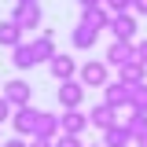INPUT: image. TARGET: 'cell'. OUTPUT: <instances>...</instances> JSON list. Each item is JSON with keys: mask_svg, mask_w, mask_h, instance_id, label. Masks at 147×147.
<instances>
[{"mask_svg": "<svg viewBox=\"0 0 147 147\" xmlns=\"http://www.w3.org/2000/svg\"><path fill=\"white\" fill-rule=\"evenodd\" d=\"M77 81H81L85 88H103V85L110 81V66L103 63V59H88V63H81Z\"/></svg>", "mask_w": 147, "mask_h": 147, "instance_id": "1", "label": "cell"}, {"mask_svg": "<svg viewBox=\"0 0 147 147\" xmlns=\"http://www.w3.org/2000/svg\"><path fill=\"white\" fill-rule=\"evenodd\" d=\"M103 103H110L114 110H121V107H132V85H125V81H107L103 85Z\"/></svg>", "mask_w": 147, "mask_h": 147, "instance_id": "2", "label": "cell"}, {"mask_svg": "<svg viewBox=\"0 0 147 147\" xmlns=\"http://www.w3.org/2000/svg\"><path fill=\"white\" fill-rule=\"evenodd\" d=\"M85 103V85L77 81V77H70V81H59V107L63 110H74Z\"/></svg>", "mask_w": 147, "mask_h": 147, "instance_id": "3", "label": "cell"}, {"mask_svg": "<svg viewBox=\"0 0 147 147\" xmlns=\"http://www.w3.org/2000/svg\"><path fill=\"white\" fill-rule=\"evenodd\" d=\"M11 22H15L22 33H26V30H40V4H15Z\"/></svg>", "mask_w": 147, "mask_h": 147, "instance_id": "4", "label": "cell"}, {"mask_svg": "<svg viewBox=\"0 0 147 147\" xmlns=\"http://www.w3.org/2000/svg\"><path fill=\"white\" fill-rule=\"evenodd\" d=\"M59 129H63L66 136H81V132L88 129V110H81V107L63 110V114H59Z\"/></svg>", "mask_w": 147, "mask_h": 147, "instance_id": "5", "label": "cell"}, {"mask_svg": "<svg viewBox=\"0 0 147 147\" xmlns=\"http://www.w3.org/2000/svg\"><path fill=\"white\" fill-rule=\"evenodd\" d=\"M110 37L114 40H132L136 37V15L132 11H121V15H110Z\"/></svg>", "mask_w": 147, "mask_h": 147, "instance_id": "6", "label": "cell"}, {"mask_svg": "<svg viewBox=\"0 0 147 147\" xmlns=\"http://www.w3.org/2000/svg\"><path fill=\"white\" fill-rule=\"evenodd\" d=\"M37 118H40V110H37V107H15V114H11V129H15V136H33Z\"/></svg>", "mask_w": 147, "mask_h": 147, "instance_id": "7", "label": "cell"}, {"mask_svg": "<svg viewBox=\"0 0 147 147\" xmlns=\"http://www.w3.org/2000/svg\"><path fill=\"white\" fill-rule=\"evenodd\" d=\"M132 59H136V44H132V40H114L107 48V55H103V63L114 66V70H118L121 63H132Z\"/></svg>", "mask_w": 147, "mask_h": 147, "instance_id": "8", "label": "cell"}, {"mask_svg": "<svg viewBox=\"0 0 147 147\" xmlns=\"http://www.w3.org/2000/svg\"><path fill=\"white\" fill-rule=\"evenodd\" d=\"M88 125L99 129V132H107L110 125H118V110L110 103H96V107H88Z\"/></svg>", "mask_w": 147, "mask_h": 147, "instance_id": "9", "label": "cell"}, {"mask_svg": "<svg viewBox=\"0 0 147 147\" xmlns=\"http://www.w3.org/2000/svg\"><path fill=\"white\" fill-rule=\"evenodd\" d=\"M63 129H59V114H52V110H40V118H37L33 125V136L30 140H55Z\"/></svg>", "mask_w": 147, "mask_h": 147, "instance_id": "10", "label": "cell"}, {"mask_svg": "<svg viewBox=\"0 0 147 147\" xmlns=\"http://www.w3.org/2000/svg\"><path fill=\"white\" fill-rule=\"evenodd\" d=\"M11 107H30V85L22 81V77H15V81H7L4 85V92H0Z\"/></svg>", "mask_w": 147, "mask_h": 147, "instance_id": "11", "label": "cell"}, {"mask_svg": "<svg viewBox=\"0 0 147 147\" xmlns=\"http://www.w3.org/2000/svg\"><path fill=\"white\" fill-rule=\"evenodd\" d=\"M96 40H99V30H96V26H85V22H77V30L70 33V44L77 52H88Z\"/></svg>", "mask_w": 147, "mask_h": 147, "instance_id": "12", "label": "cell"}, {"mask_svg": "<svg viewBox=\"0 0 147 147\" xmlns=\"http://www.w3.org/2000/svg\"><path fill=\"white\" fill-rule=\"evenodd\" d=\"M48 70H52L55 81H70V77H77V70H81V66L74 63L70 55H55L52 63H48Z\"/></svg>", "mask_w": 147, "mask_h": 147, "instance_id": "13", "label": "cell"}, {"mask_svg": "<svg viewBox=\"0 0 147 147\" xmlns=\"http://www.w3.org/2000/svg\"><path fill=\"white\" fill-rule=\"evenodd\" d=\"M118 81H125V85H144L147 81V66L140 63V59L121 63V66H118Z\"/></svg>", "mask_w": 147, "mask_h": 147, "instance_id": "14", "label": "cell"}, {"mask_svg": "<svg viewBox=\"0 0 147 147\" xmlns=\"http://www.w3.org/2000/svg\"><path fill=\"white\" fill-rule=\"evenodd\" d=\"M81 22H85V26H96V30H107V26H110V11H107V4L81 7Z\"/></svg>", "mask_w": 147, "mask_h": 147, "instance_id": "15", "label": "cell"}, {"mask_svg": "<svg viewBox=\"0 0 147 147\" xmlns=\"http://www.w3.org/2000/svg\"><path fill=\"white\" fill-rule=\"evenodd\" d=\"M129 144H136V140H132V132L125 129V121H118V125H110L103 132V147H129Z\"/></svg>", "mask_w": 147, "mask_h": 147, "instance_id": "16", "label": "cell"}, {"mask_svg": "<svg viewBox=\"0 0 147 147\" xmlns=\"http://www.w3.org/2000/svg\"><path fill=\"white\" fill-rule=\"evenodd\" d=\"M11 66L15 70H33L37 66V55H33V44H18V48H11Z\"/></svg>", "mask_w": 147, "mask_h": 147, "instance_id": "17", "label": "cell"}, {"mask_svg": "<svg viewBox=\"0 0 147 147\" xmlns=\"http://www.w3.org/2000/svg\"><path fill=\"white\" fill-rule=\"evenodd\" d=\"M30 44H33V55H37V63H52L55 55H59V52H55V44H52V37H48V33L33 37Z\"/></svg>", "mask_w": 147, "mask_h": 147, "instance_id": "18", "label": "cell"}, {"mask_svg": "<svg viewBox=\"0 0 147 147\" xmlns=\"http://www.w3.org/2000/svg\"><path fill=\"white\" fill-rule=\"evenodd\" d=\"M18 44H22V30L11 18H4L0 22V48H18Z\"/></svg>", "mask_w": 147, "mask_h": 147, "instance_id": "19", "label": "cell"}, {"mask_svg": "<svg viewBox=\"0 0 147 147\" xmlns=\"http://www.w3.org/2000/svg\"><path fill=\"white\" fill-rule=\"evenodd\" d=\"M125 129L132 132V140H136L140 132H147V110H132V114L125 118Z\"/></svg>", "mask_w": 147, "mask_h": 147, "instance_id": "20", "label": "cell"}, {"mask_svg": "<svg viewBox=\"0 0 147 147\" xmlns=\"http://www.w3.org/2000/svg\"><path fill=\"white\" fill-rule=\"evenodd\" d=\"M132 110H147V81L132 85Z\"/></svg>", "mask_w": 147, "mask_h": 147, "instance_id": "21", "label": "cell"}, {"mask_svg": "<svg viewBox=\"0 0 147 147\" xmlns=\"http://www.w3.org/2000/svg\"><path fill=\"white\" fill-rule=\"evenodd\" d=\"M110 15H121V11H132V0H103Z\"/></svg>", "mask_w": 147, "mask_h": 147, "instance_id": "22", "label": "cell"}, {"mask_svg": "<svg viewBox=\"0 0 147 147\" xmlns=\"http://www.w3.org/2000/svg\"><path fill=\"white\" fill-rule=\"evenodd\" d=\"M55 147H85V144H81V136H66V132H59V136H55Z\"/></svg>", "mask_w": 147, "mask_h": 147, "instance_id": "23", "label": "cell"}, {"mask_svg": "<svg viewBox=\"0 0 147 147\" xmlns=\"http://www.w3.org/2000/svg\"><path fill=\"white\" fill-rule=\"evenodd\" d=\"M11 114H15V107H11V103L0 96V121H11Z\"/></svg>", "mask_w": 147, "mask_h": 147, "instance_id": "24", "label": "cell"}, {"mask_svg": "<svg viewBox=\"0 0 147 147\" xmlns=\"http://www.w3.org/2000/svg\"><path fill=\"white\" fill-rule=\"evenodd\" d=\"M132 15H136V18H147V0H132Z\"/></svg>", "mask_w": 147, "mask_h": 147, "instance_id": "25", "label": "cell"}, {"mask_svg": "<svg viewBox=\"0 0 147 147\" xmlns=\"http://www.w3.org/2000/svg\"><path fill=\"white\" fill-rule=\"evenodd\" d=\"M0 147H30V144H26V136H11V140H4Z\"/></svg>", "mask_w": 147, "mask_h": 147, "instance_id": "26", "label": "cell"}, {"mask_svg": "<svg viewBox=\"0 0 147 147\" xmlns=\"http://www.w3.org/2000/svg\"><path fill=\"white\" fill-rule=\"evenodd\" d=\"M136 59L147 66V40H140V44H136Z\"/></svg>", "mask_w": 147, "mask_h": 147, "instance_id": "27", "label": "cell"}, {"mask_svg": "<svg viewBox=\"0 0 147 147\" xmlns=\"http://www.w3.org/2000/svg\"><path fill=\"white\" fill-rule=\"evenodd\" d=\"M30 147H55V140H30Z\"/></svg>", "mask_w": 147, "mask_h": 147, "instance_id": "28", "label": "cell"}, {"mask_svg": "<svg viewBox=\"0 0 147 147\" xmlns=\"http://www.w3.org/2000/svg\"><path fill=\"white\" fill-rule=\"evenodd\" d=\"M81 7H96V4H103V0H77Z\"/></svg>", "mask_w": 147, "mask_h": 147, "instance_id": "29", "label": "cell"}, {"mask_svg": "<svg viewBox=\"0 0 147 147\" xmlns=\"http://www.w3.org/2000/svg\"><path fill=\"white\" fill-rule=\"evenodd\" d=\"M136 147H147V132H140V136H136Z\"/></svg>", "mask_w": 147, "mask_h": 147, "instance_id": "30", "label": "cell"}, {"mask_svg": "<svg viewBox=\"0 0 147 147\" xmlns=\"http://www.w3.org/2000/svg\"><path fill=\"white\" fill-rule=\"evenodd\" d=\"M18 4H37V0H18Z\"/></svg>", "mask_w": 147, "mask_h": 147, "instance_id": "31", "label": "cell"}, {"mask_svg": "<svg viewBox=\"0 0 147 147\" xmlns=\"http://www.w3.org/2000/svg\"><path fill=\"white\" fill-rule=\"evenodd\" d=\"M92 147H103V144H92Z\"/></svg>", "mask_w": 147, "mask_h": 147, "instance_id": "32", "label": "cell"}]
</instances>
